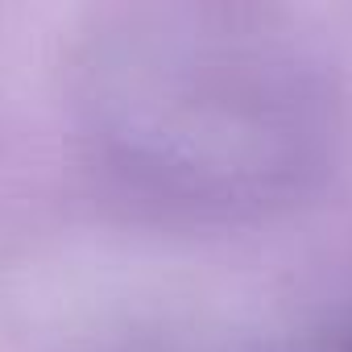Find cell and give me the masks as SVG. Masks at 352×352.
Masks as SVG:
<instances>
[{
	"label": "cell",
	"instance_id": "obj_1",
	"mask_svg": "<svg viewBox=\"0 0 352 352\" xmlns=\"http://www.w3.org/2000/svg\"><path fill=\"white\" fill-rule=\"evenodd\" d=\"M83 104L116 174L199 208L290 191L323 141L311 71L228 13H133L100 38Z\"/></svg>",
	"mask_w": 352,
	"mask_h": 352
}]
</instances>
